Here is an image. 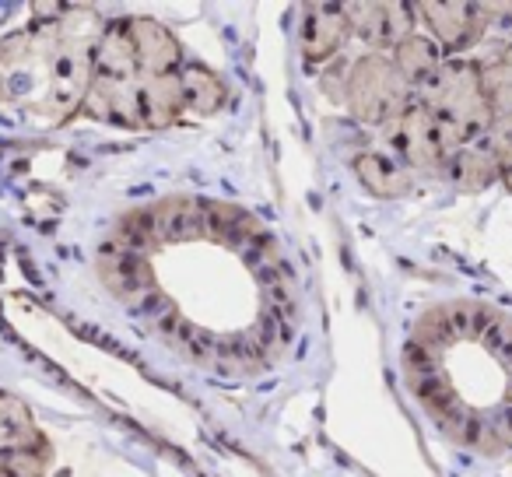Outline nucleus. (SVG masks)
<instances>
[{
	"instance_id": "1",
	"label": "nucleus",
	"mask_w": 512,
	"mask_h": 477,
	"mask_svg": "<svg viewBox=\"0 0 512 477\" xmlns=\"http://www.w3.org/2000/svg\"><path fill=\"white\" fill-rule=\"evenodd\" d=\"M418 102L435 116L453 151L484 141L495 123L488 95H484L481 67L474 60H446L442 71L418 92Z\"/></svg>"
},
{
	"instance_id": "2",
	"label": "nucleus",
	"mask_w": 512,
	"mask_h": 477,
	"mask_svg": "<svg viewBox=\"0 0 512 477\" xmlns=\"http://www.w3.org/2000/svg\"><path fill=\"white\" fill-rule=\"evenodd\" d=\"M344 102L365 123H397L414 106V92L397 71L393 57L369 53L351 64L344 78Z\"/></svg>"
},
{
	"instance_id": "3",
	"label": "nucleus",
	"mask_w": 512,
	"mask_h": 477,
	"mask_svg": "<svg viewBox=\"0 0 512 477\" xmlns=\"http://www.w3.org/2000/svg\"><path fill=\"white\" fill-rule=\"evenodd\" d=\"M390 144H393V155L407 165V169H418V172H435V169H446L449 165V148L446 134L439 130L435 116L414 99V106L400 116L397 123H390Z\"/></svg>"
},
{
	"instance_id": "4",
	"label": "nucleus",
	"mask_w": 512,
	"mask_h": 477,
	"mask_svg": "<svg viewBox=\"0 0 512 477\" xmlns=\"http://www.w3.org/2000/svg\"><path fill=\"white\" fill-rule=\"evenodd\" d=\"M414 11L425 15L442 53H467L488 36V18L481 4H418Z\"/></svg>"
},
{
	"instance_id": "5",
	"label": "nucleus",
	"mask_w": 512,
	"mask_h": 477,
	"mask_svg": "<svg viewBox=\"0 0 512 477\" xmlns=\"http://www.w3.org/2000/svg\"><path fill=\"white\" fill-rule=\"evenodd\" d=\"M414 15L411 4H344L351 32L379 50H397L404 39L414 36Z\"/></svg>"
},
{
	"instance_id": "6",
	"label": "nucleus",
	"mask_w": 512,
	"mask_h": 477,
	"mask_svg": "<svg viewBox=\"0 0 512 477\" xmlns=\"http://www.w3.org/2000/svg\"><path fill=\"white\" fill-rule=\"evenodd\" d=\"M127 36L134 46L137 67L144 78H158V74H172L179 64V43L165 25L151 22V18H130Z\"/></svg>"
},
{
	"instance_id": "7",
	"label": "nucleus",
	"mask_w": 512,
	"mask_h": 477,
	"mask_svg": "<svg viewBox=\"0 0 512 477\" xmlns=\"http://www.w3.org/2000/svg\"><path fill=\"white\" fill-rule=\"evenodd\" d=\"M351 36V25L344 18V8H330V4H320V8L306 11V22H302V53L306 60L320 64V60H330L344 50Z\"/></svg>"
},
{
	"instance_id": "8",
	"label": "nucleus",
	"mask_w": 512,
	"mask_h": 477,
	"mask_svg": "<svg viewBox=\"0 0 512 477\" xmlns=\"http://www.w3.org/2000/svg\"><path fill=\"white\" fill-rule=\"evenodd\" d=\"M393 64H397V71L404 74V81L411 85L414 99H418L421 88L442 71L446 53L439 50V43H435L432 36H411L393 50Z\"/></svg>"
},
{
	"instance_id": "9",
	"label": "nucleus",
	"mask_w": 512,
	"mask_h": 477,
	"mask_svg": "<svg viewBox=\"0 0 512 477\" xmlns=\"http://www.w3.org/2000/svg\"><path fill=\"white\" fill-rule=\"evenodd\" d=\"M355 172L365 183V190L376 193V197H404L411 190V169L397 155H386V151L358 155Z\"/></svg>"
},
{
	"instance_id": "10",
	"label": "nucleus",
	"mask_w": 512,
	"mask_h": 477,
	"mask_svg": "<svg viewBox=\"0 0 512 477\" xmlns=\"http://www.w3.org/2000/svg\"><path fill=\"white\" fill-rule=\"evenodd\" d=\"M179 113H183L179 74H158L141 81V127H169Z\"/></svg>"
},
{
	"instance_id": "11",
	"label": "nucleus",
	"mask_w": 512,
	"mask_h": 477,
	"mask_svg": "<svg viewBox=\"0 0 512 477\" xmlns=\"http://www.w3.org/2000/svg\"><path fill=\"white\" fill-rule=\"evenodd\" d=\"M446 172L453 176V183L460 190H484L498 179V158L491 151L488 137L484 141H474V144H463L449 155V165Z\"/></svg>"
},
{
	"instance_id": "12",
	"label": "nucleus",
	"mask_w": 512,
	"mask_h": 477,
	"mask_svg": "<svg viewBox=\"0 0 512 477\" xmlns=\"http://www.w3.org/2000/svg\"><path fill=\"white\" fill-rule=\"evenodd\" d=\"M481 67V81H484V95H488V106L491 113L498 116H512V39L495 46Z\"/></svg>"
},
{
	"instance_id": "13",
	"label": "nucleus",
	"mask_w": 512,
	"mask_h": 477,
	"mask_svg": "<svg viewBox=\"0 0 512 477\" xmlns=\"http://www.w3.org/2000/svg\"><path fill=\"white\" fill-rule=\"evenodd\" d=\"M183 81V109H193V113H214V109L225 102V85H221L218 74L204 71V67H186L179 74Z\"/></svg>"
},
{
	"instance_id": "14",
	"label": "nucleus",
	"mask_w": 512,
	"mask_h": 477,
	"mask_svg": "<svg viewBox=\"0 0 512 477\" xmlns=\"http://www.w3.org/2000/svg\"><path fill=\"white\" fill-rule=\"evenodd\" d=\"M488 144L498 158V179L512 193V116H498L488 130Z\"/></svg>"
}]
</instances>
